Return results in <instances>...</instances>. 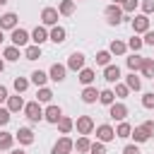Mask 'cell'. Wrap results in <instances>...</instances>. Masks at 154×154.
<instances>
[{
  "instance_id": "obj_21",
  "label": "cell",
  "mask_w": 154,
  "mask_h": 154,
  "mask_svg": "<svg viewBox=\"0 0 154 154\" xmlns=\"http://www.w3.org/2000/svg\"><path fill=\"white\" fill-rule=\"evenodd\" d=\"M75 12V0H63L60 5H58V14H63V17H70Z\"/></svg>"
},
{
  "instance_id": "obj_24",
  "label": "cell",
  "mask_w": 154,
  "mask_h": 154,
  "mask_svg": "<svg viewBox=\"0 0 154 154\" xmlns=\"http://www.w3.org/2000/svg\"><path fill=\"white\" fill-rule=\"evenodd\" d=\"M130 132H132V125H130V123H125V120H120V123H118V128H116V137L128 140V137H130Z\"/></svg>"
},
{
  "instance_id": "obj_4",
  "label": "cell",
  "mask_w": 154,
  "mask_h": 154,
  "mask_svg": "<svg viewBox=\"0 0 154 154\" xmlns=\"http://www.w3.org/2000/svg\"><path fill=\"white\" fill-rule=\"evenodd\" d=\"M108 116H111L113 120H118V123H120V120H125V118H128V106H125V103H120V101H118V103L113 101V103L108 106Z\"/></svg>"
},
{
  "instance_id": "obj_23",
  "label": "cell",
  "mask_w": 154,
  "mask_h": 154,
  "mask_svg": "<svg viewBox=\"0 0 154 154\" xmlns=\"http://www.w3.org/2000/svg\"><path fill=\"white\" fill-rule=\"evenodd\" d=\"M55 125H58V130H60L63 135H67V132H70V130L75 128V120H72V118H67V116H63V118H60V120H58Z\"/></svg>"
},
{
  "instance_id": "obj_14",
  "label": "cell",
  "mask_w": 154,
  "mask_h": 154,
  "mask_svg": "<svg viewBox=\"0 0 154 154\" xmlns=\"http://www.w3.org/2000/svg\"><path fill=\"white\" fill-rule=\"evenodd\" d=\"M103 79H106L108 84L118 82V79H120V67H118V65H106V67H103Z\"/></svg>"
},
{
  "instance_id": "obj_2",
  "label": "cell",
  "mask_w": 154,
  "mask_h": 154,
  "mask_svg": "<svg viewBox=\"0 0 154 154\" xmlns=\"http://www.w3.org/2000/svg\"><path fill=\"white\" fill-rule=\"evenodd\" d=\"M103 14H106V22L108 24H113V26H118L125 17H123V10H120V5H108L106 10H103Z\"/></svg>"
},
{
  "instance_id": "obj_17",
  "label": "cell",
  "mask_w": 154,
  "mask_h": 154,
  "mask_svg": "<svg viewBox=\"0 0 154 154\" xmlns=\"http://www.w3.org/2000/svg\"><path fill=\"white\" fill-rule=\"evenodd\" d=\"M82 101H84V103H94V101H99V89L91 87V84L84 87V89H82Z\"/></svg>"
},
{
  "instance_id": "obj_27",
  "label": "cell",
  "mask_w": 154,
  "mask_h": 154,
  "mask_svg": "<svg viewBox=\"0 0 154 154\" xmlns=\"http://www.w3.org/2000/svg\"><path fill=\"white\" fill-rule=\"evenodd\" d=\"M51 99H53V91H51L48 87H38L36 101H38V103H51Z\"/></svg>"
},
{
  "instance_id": "obj_46",
  "label": "cell",
  "mask_w": 154,
  "mask_h": 154,
  "mask_svg": "<svg viewBox=\"0 0 154 154\" xmlns=\"http://www.w3.org/2000/svg\"><path fill=\"white\" fill-rule=\"evenodd\" d=\"M123 154H140V147H137V144H128V147L123 149Z\"/></svg>"
},
{
  "instance_id": "obj_40",
  "label": "cell",
  "mask_w": 154,
  "mask_h": 154,
  "mask_svg": "<svg viewBox=\"0 0 154 154\" xmlns=\"http://www.w3.org/2000/svg\"><path fill=\"white\" fill-rule=\"evenodd\" d=\"M125 46H128V48H132V51L137 53V51H140V48H142L144 43H142V38H137V36H132V38H130V41H128Z\"/></svg>"
},
{
  "instance_id": "obj_19",
  "label": "cell",
  "mask_w": 154,
  "mask_h": 154,
  "mask_svg": "<svg viewBox=\"0 0 154 154\" xmlns=\"http://www.w3.org/2000/svg\"><path fill=\"white\" fill-rule=\"evenodd\" d=\"M65 36H67V31H65L63 26H58V24H55V26L51 29V34H48V38H51L53 43H63V41H65Z\"/></svg>"
},
{
  "instance_id": "obj_34",
  "label": "cell",
  "mask_w": 154,
  "mask_h": 154,
  "mask_svg": "<svg viewBox=\"0 0 154 154\" xmlns=\"http://www.w3.org/2000/svg\"><path fill=\"white\" fill-rule=\"evenodd\" d=\"M46 79H48V75H46L43 70H34V72H31V82H34L36 87H46Z\"/></svg>"
},
{
  "instance_id": "obj_7",
  "label": "cell",
  "mask_w": 154,
  "mask_h": 154,
  "mask_svg": "<svg viewBox=\"0 0 154 154\" xmlns=\"http://www.w3.org/2000/svg\"><path fill=\"white\" fill-rule=\"evenodd\" d=\"M84 60H87V58H84V53L75 51V53L67 58V65H65V67H67V70H75V72H79V70H84Z\"/></svg>"
},
{
  "instance_id": "obj_16",
  "label": "cell",
  "mask_w": 154,
  "mask_h": 154,
  "mask_svg": "<svg viewBox=\"0 0 154 154\" xmlns=\"http://www.w3.org/2000/svg\"><path fill=\"white\" fill-rule=\"evenodd\" d=\"M29 36H31L34 46H41V43H46V41H48V31H46L43 26H36V29H34V31H31Z\"/></svg>"
},
{
  "instance_id": "obj_13",
  "label": "cell",
  "mask_w": 154,
  "mask_h": 154,
  "mask_svg": "<svg viewBox=\"0 0 154 154\" xmlns=\"http://www.w3.org/2000/svg\"><path fill=\"white\" fill-rule=\"evenodd\" d=\"M17 19H19V17H17L14 12H5V14L0 17V29H2V31H5V29H10V31L17 29Z\"/></svg>"
},
{
  "instance_id": "obj_6",
  "label": "cell",
  "mask_w": 154,
  "mask_h": 154,
  "mask_svg": "<svg viewBox=\"0 0 154 154\" xmlns=\"http://www.w3.org/2000/svg\"><path fill=\"white\" fill-rule=\"evenodd\" d=\"M75 149V142L70 140V137H60L55 144H53V149H51V154H70Z\"/></svg>"
},
{
  "instance_id": "obj_36",
  "label": "cell",
  "mask_w": 154,
  "mask_h": 154,
  "mask_svg": "<svg viewBox=\"0 0 154 154\" xmlns=\"http://www.w3.org/2000/svg\"><path fill=\"white\" fill-rule=\"evenodd\" d=\"M29 89V79L26 77H14V91L17 94H24Z\"/></svg>"
},
{
  "instance_id": "obj_38",
  "label": "cell",
  "mask_w": 154,
  "mask_h": 154,
  "mask_svg": "<svg viewBox=\"0 0 154 154\" xmlns=\"http://www.w3.org/2000/svg\"><path fill=\"white\" fill-rule=\"evenodd\" d=\"M137 5H140V0H123V2H120V10H123V12H135Z\"/></svg>"
},
{
  "instance_id": "obj_31",
  "label": "cell",
  "mask_w": 154,
  "mask_h": 154,
  "mask_svg": "<svg viewBox=\"0 0 154 154\" xmlns=\"http://www.w3.org/2000/svg\"><path fill=\"white\" fill-rule=\"evenodd\" d=\"M24 58L26 60H38L41 58V46H26L24 48Z\"/></svg>"
},
{
  "instance_id": "obj_47",
  "label": "cell",
  "mask_w": 154,
  "mask_h": 154,
  "mask_svg": "<svg viewBox=\"0 0 154 154\" xmlns=\"http://www.w3.org/2000/svg\"><path fill=\"white\" fill-rule=\"evenodd\" d=\"M142 128H144V130H147V132H149V137H152V135H154V120H147V123H144V125H142Z\"/></svg>"
},
{
  "instance_id": "obj_3",
  "label": "cell",
  "mask_w": 154,
  "mask_h": 154,
  "mask_svg": "<svg viewBox=\"0 0 154 154\" xmlns=\"http://www.w3.org/2000/svg\"><path fill=\"white\" fill-rule=\"evenodd\" d=\"M10 38H12V46H17V48H22V46H26V43L31 41L29 31H26V29H19V26L12 29V36H10Z\"/></svg>"
},
{
  "instance_id": "obj_15",
  "label": "cell",
  "mask_w": 154,
  "mask_h": 154,
  "mask_svg": "<svg viewBox=\"0 0 154 154\" xmlns=\"http://www.w3.org/2000/svg\"><path fill=\"white\" fill-rule=\"evenodd\" d=\"M14 140H19V144H31L34 142V130L31 128H19L14 132Z\"/></svg>"
},
{
  "instance_id": "obj_39",
  "label": "cell",
  "mask_w": 154,
  "mask_h": 154,
  "mask_svg": "<svg viewBox=\"0 0 154 154\" xmlns=\"http://www.w3.org/2000/svg\"><path fill=\"white\" fill-rule=\"evenodd\" d=\"M89 154H106V144H103V142H91Z\"/></svg>"
},
{
  "instance_id": "obj_20",
  "label": "cell",
  "mask_w": 154,
  "mask_h": 154,
  "mask_svg": "<svg viewBox=\"0 0 154 154\" xmlns=\"http://www.w3.org/2000/svg\"><path fill=\"white\" fill-rule=\"evenodd\" d=\"M125 87H128L130 91H140V89H142V79H140L135 72H130V75L125 77Z\"/></svg>"
},
{
  "instance_id": "obj_26",
  "label": "cell",
  "mask_w": 154,
  "mask_h": 154,
  "mask_svg": "<svg viewBox=\"0 0 154 154\" xmlns=\"http://www.w3.org/2000/svg\"><path fill=\"white\" fill-rule=\"evenodd\" d=\"M94 77H96V75H94V70L84 67V70H79V77H77V79H79V82H82L84 87H89V84L94 82Z\"/></svg>"
},
{
  "instance_id": "obj_28",
  "label": "cell",
  "mask_w": 154,
  "mask_h": 154,
  "mask_svg": "<svg viewBox=\"0 0 154 154\" xmlns=\"http://www.w3.org/2000/svg\"><path fill=\"white\" fill-rule=\"evenodd\" d=\"M89 147H91V142H89V137H87V135H82V137L75 142V149H77L79 154H89Z\"/></svg>"
},
{
  "instance_id": "obj_22",
  "label": "cell",
  "mask_w": 154,
  "mask_h": 154,
  "mask_svg": "<svg viewBox=\"0 0 154 154\" xmlns=\"http://www.w3.org/2000/svg\"><path fill=\"white\" fill-rule=\"evenodd\" d=\"M116 101V94H113V89H101L99 91V103H103V106H111Z\"/></svg>"
},
{
  "instance_id": "obj_44",
  "label": "cell",
  "mask_w": 154,
  "mask_h": 154,
  "mask_svg": "<svg viewBox=\"0 0 154 154\" xmlns=\"http://www.w3.org/2000/svg\"><path fill=\"white\" fill-rule=\"evenodd\" d=\"M10 118H12V113H10L7 108H0V125H7Z\"/></svg>"
},
{
  "instance_id": "obj_11",
  "label": "cell",
  "mask_w": 154,
  "mask_h": 154,
  "mask_svg": "<svg viewBox=\"0 0 154 154\" xmlns=\"http://www.w3.org/2000/svg\"><path fill=\"white\" fill-rule=\"evenodd\" d=\"M41 22H43L46 26H55V24H58V10H55V7H43Z\"/></svg>"
},
{
  "instance_id": "obj_50",
  "label": "cell",
  "mask_w": 154,
  "mask_h": 154,
  "mask_svg": "<svg viewBox=\"0 0 154 154\" xmlns=\"http://www.w3.org/2000/svg\"><path fill=\"white\" fill-rule=\"evenodd\" d=\"M2 70H5V60L0 58V72H2Z\"/></svg>"
},
{
  "instance_id": "obj_41",
  "label": "cell",
  "mask_w": 154,
  "mask_h": 154,
  "mask_svg": "<svg viewBox=\"0 0 154 154\" xmlns=\"http://www.w3.org/2000/svg\"><path fill=\"white\" fill-rule=\"evenodd\" d=\"M142 106H144V108H154V91H147V94L142 96Z\"/></svg>"
},
{
  "instance_id": "obj_25",
  "label": "cell",
  "mask_w": 154,
  "mask_h": 154,
  "mask_svg": "<svg viewBox=\"0 0 154 154\" xmlns=\"http://www.w3.org/2000/svg\"><path fill=\"white\" fill-rule=\"evenodd\" d=\"M140 70H142V75H144V77L154 79V58H144V60H142V67H140Z\"/></svg>"
},
{
  "instance_id": "obj_10",
  "label": "cell",
  "mask_w": 154,
  "mask_h": 154,
  "mask_svg": "<svg viewBox=\"0 0 154 154\" xmlns=\"http://www.w3.org/2000/svg\"><path fill=\"white\" fill-rule=\"evenodd\" d=\"M60 118H63V108L55 106V103H51V106L43 111V120H48V123H53V125H55Z\"/></svg>"
},
{
  "instance_id": "obj_9",
  "label": "cell",
  "mask_w": 154,
  "mask_h": 154,
  "mask_svg": "<svg viewBox=\"0 0 154 154\" xmlns=\"http://www.w3.org/2000/svg\"><path fill=\"white\" fill-rule=\"evenodd\" d=\"M65 75H67V67L60 65V63H53L51 70H48V79H53V82H63Z\"/></svg>"
},
{
  "instance_id": "obj_12",
  "label": "cell",
  "mask_w": 154,
  "mask_h": 154,
  "mask_svg": "<svg viewBox=\"0 0 154 154\" xmlns=\"http://www.w3.org/2000/svg\"><path fill=\"white\" fill-rule=\"evenodd\" d=\"M75 125H77V132H79V135H89V132L94 130V120H91L89 116H79Z\"/></svg>"
},
{
  "instance_id": "obj_48",
  "label": "cell",
  "mask_w": 154,
  "mask_h": 154,
  "mask_svg": "<svg viewBox=\"0 0 154 154\" xmlns=\"http://www.w3.org/2000/svg\"><path fill=\"white\" fill-rule=\"evenodd\" d=\"M7 96H10V94H7V87L0 84V101H7Z\"/></svg>"
},
{
  "instance_id": "obj_37",
  "label": "cell",
  "mask_w": 154,
  "mask_h": 154,
  "mask_svg": "<svg viewBox=\"0 0 154 154\" xmlns=\"http://www.w3.org/2000/svg\"><path fill=\"white\" fill-rule=\"evenodd\" d=\"M96 65H103V67L111 65V53L108 51H99L96 53Z\"/></svg>"
},
{
  "instance_id": "obj_30",
  "label": "cell",
  "mask_w": 154,
  "mask_h": 154,
  "mask_svg": "<svg viewBox=\"0 0 154 154\" xmlns=\"http://www.w3.org/2000/svg\"><path fill=\"white\" fill-rule=\"evenodd\" d=\"M125 51H128V46H125L123 41H118V38H116V41H111V48H108V53H111V55H123Z\"/></svg>"
},
{
  "instance_id": "obj_18",
  "label": "cell",
  "mask_w": 154,
  "mask_h": 154,
  "mask_svg": "<svg viewBox=\"0 0 154 154\" xmlns=\"http://www.w3.org/2000/svg\"><path fill=\"white\" fill-rule=\"evenodd\" d=\"M7 111L10 113H17V111H24V99L17 94V96H7Z\"/></svg>"
},
{
  "instance_id": "obj_45",
  "label": "cell",
  "mask_w": 154,
  "mask_h": 154,
  "mask_svg": "<svg viewBox=\"0 0 154 154\" xmlns=\"http://www.w3.org/2000/svg\"><path fill=\"white\" fill-rule=\"evenodd\" d=\"M142 43H144V46H154V31H144Z\"/></svg>"
},
{
  "instance_id": "obj_32",
  "label": "cell",
  "mask_w": 154,
  "mask_h": 154,
  "mask_svg": "<svg viewBox=\"0 0 154 154\" xmlns=\"http://www.w3.org/2000/svg\"><path fill=\"white\" fill-rule=\"evenodd\" d=\"M2 58H5V60H12V63H14V60H19L22 55H19V48H17V46H7V48L2 51Z\"/></svg>"
},
{
  "instance_id": "obj_1",
  "label": "cell",
  "mask_w": 154,
  "mask_h": 154,
  "mask_svg": "<svg viewBox=\"0 0 154 154\" xmlns=\"http://www.w3.org/2000/svg\"><path fill=\"white\" fill-rule=\"evenodd\" d=\"M24 113H26V118H29L31 123L43 120V108H41L38 101H29V103H24Z\"/></svg>"
},
{
  "instance_id": "obj_8",
  "label": "cell",
  "mask_w": 154,
  "mask_h": 154,
  "mask_svg": "<svg viewBox=\"0 0 154 154\" xmlns=\"http://www.w3.org/2000/svg\"><path fill=\"white\" fill-rule=\"evenodd\" d=\"M130 24H132V31H135V34H144V31H149V17H147V14H137Z\"/></svg>"
},
{
  "instance_id": "obj_5",
  "label": "cell",
  "mask_w": 154,
  "mask_h": 154,
  "mask_svg": "<svg viewBox=\"0 0 154 154\" xmlns=\"http://www.w3.org/2000/svg\"><path fill=\"white\" fill-rule=\"evenodd\" d=\"M111 140H116V130L108 125V123H103V125H99L96 128V142H111Z\"/></svg>"
},
{
  "instance_id": "obj_52",
  "label": "cell",
  "mask_w": 154,
  "mask_h": 154,
  "mask_svg": "<svg viewBox=\"0 0 154 154\" xmlns=\"http://www.w3.org/2000/svg\"><path fill=\"white\" fill-rule=\"evenodd\" d=\"M2 41H5V36H2V29H0V43H2Z\"/></svg>"
},
{
  "instance_id": "obj_42",
  "label": "cell",
  "mask_w": 154,
  "mask_h": 154,
  "mask_svg": "<svg viewBox=\"0 0 154 154\" xmlns=\"http://www.w3.org/2000/svg\"><path fill=\"white\" fill-rule=\"evenodd\" d=\"M113 94H116L118 99H125V96L130 94V89H128L125 84H116V91H113Z\"/></svg>"
},
{
  "instance_id": "obj_35",
  "label": "cell",
  "mask_w": 154,
  "mask_h": 154,
  "mask_svg": "<svg viewBox=\"0 0 154 154\" xmlns=\"http://www.w3.org/2000/svg\"><path fill=\"white\" fill-rule=\"evenodd\" d=\"M130 137H135V142H147V140H149V132H147V130L140 125V128H132Z\"/></svg>"
},
{
  "instance_id": "obj_53",
  "label": "cell",
  "mask_w": 154,
  "mask_h": 154,
  "mask_svg": "<svg viewBox=\"0 0 154 154\" xmlns=\"http://www.w3.org/2000/svg\"><path fill=\"white\" fill-rule=\"evenodd\" d=\"M5 2H7V0H0V5H5Z\"/></svg>"
},
{
  "instance_id": "obj_43",
  "label": "cell",
  "mask_w": 154,
  "mask_h": 154,
  "mask_svg": "<svg viewBox=\"0 0 154 154\" xmlns=\"http://www.w3.org/2000/svg\"><path fill=\"white\" fill-rule=\"evenodd\" d=\"M154 12V0H142V14H152Z\"/></svg>"
},
{
  "instance_id": "obj_33",
  "label": "cell",
  "mask_w": 154,
  "mask_h": 154,
  "mask_svg": "<svg viewBox=\"0 0 154 154\" xmlns=\"http://www.w3.org/2000/svg\"><path fill=\"white\" fill-rule=\"evenodd\" d=\"M142 60H144L142 55H137V53H132V55H130V58H128L125 63H128V67H130V72H135V70H140V67H142Z\"/></svg>"
},
{
  "instance_id": "obj_51",
  "label": "cell",
  "mask_w": 154,
  "mask_h": 154,
  "mask_svg": "<svg viewBox=\"0 0 154 154\" xmlns=\"http://www.w3.org/2000/svg\"><path fill=\"white\" fill-rule=\"evenodd\" d=\"M120 2H123V0H113V2H111V5H120Z\"/></svg>"
},
{
  "instance_id": "obj_29",
  "label": "cell",
  "mask_w": 154,
  "mask_h": 154,
  "mask_svg": "<svg viewBox=\"0 0 154 154\" xmlns=\"http://www.w3.org/2000/svg\"><path fill=\"white\" fill-rule=\"evenodd\" d=\"M12 144H14V135H12V132L0 130V149H10Z\"/></svg>"
},
{
  "instance_id": "obj_49",
  "label": "cell",
  "mask_w": 154,
  "mask_h": 154,
  "mask_svg": "<svg viewBox=\"0 0 154 154\" xmlns=\"http://www.w3.org/2000/svg\"><path fill=\"white\" fill-rule=\"evenodd\" d=\"M10 154H26V152H24V149H12Z\"/></svg>"
}]
</instances>
